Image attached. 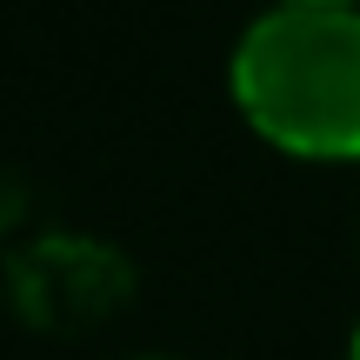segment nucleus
<instances>
[{
	"mask_svg": "<svg viewBox=\"0 0 360 360\" xmlns=\"http://www.w3.org/2000/svg\"><path fill=\"white\" fill-rule=\"evenodd\" d=\"M233 94L300 154H360V13L281 0L233 47Z\"/></svg>",
	"mask_w": 360,
	"mask_h": 360,
	"instance_id": "f257e3e1",
	"label": "nucleus"
},
{
	"mask_svg": "<svg viewBox=\"0 0 360 360\" xmlns=\"http://www.w3.org/2000/svg\"><path fill=\"white\" fill-rule=\"evenodd\" d=\"M321 7H347V0H321Z\"/></svg>",
	"mask_w": 360,
	"mask_h": 360,
	"instance_id": "f03ea898",
	"label": "nucleus"
},
{
	"mask_svg": "<svg viewBox=\"0 0 360 360\" xmlns=\"http://www.w3.org/2000/svg\"><path fill=\"white\" fill-rule=\"evenodd\" d=\"M354 360H360V334H354Z\"/></svg>",
	"mask_w": 360,
	"mask_h": 360,
	"instance_id": "7ed1b4c3",
	"label": "nucleus"
}]
</instances>
